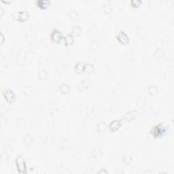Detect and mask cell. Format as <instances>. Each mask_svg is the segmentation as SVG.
Masks as SVG:
<instances>
[{
    "label": "cell",
    "instance_id": "cell-1",
    "mask_svg": "<svg viewBox=\"0 0 174 174\" xmlns=\"http://www.w3.org/2000/svg\"><path fill=\"white\" fill-rule=\"evenodd\" d=\"M167 131V129L163 124H158L151 129V133L154 138H160L163 136Z\"/></svg>",
    "mask_w": 174,
    "mask_h": 174
},
{
    "label": "cell",
    "instance_id": "cell-2",
    "mask_svg": "<svg viewBox=\"0 0 174 174\" xmlns=\"http://www.w3.org/2000/svg\"><path fill=\"white\" fill-rule=\"evenodd\" d=\"M16 166L17 171L19 173H27V165L23 157L18 156L16 159Z\"/></svg>",
    "mask_w": 174,
    "mask_h": 174
},
{
    "label": "cell",
    "instance_id": "cell-3",
    "mask_svg": "<svg viewBox=\"0 0 174 174\" xmlns=\"http://www.w3.org/2000/svg\"><path fill=\"white\" fill-rule=\"evenodd\" d=\"M3 95L6 101L10 103H13L16 101V96L13 91L10 89H5L3 91Z\"/></svg>",
    "mask_w": 174,
    "mask_h": 174
},
{
    "label": "cell",
    "instance_id": "cell-4",
    "mask_svg": "<svg viewBox=\"0 0 174 174\" xmlns=\"http://www.w3.org/2000/svg\"><path fill=\"white\" fill-rule=\"evenodd\" d=\"M63 35L60 31H59L58 29H54L51 31L50 33V38L53 42L59 43L61 40L63 39Z\"/></svg>",
    "mask_w": 174,
    "mask_h": 174
},
{
    "label": "cell",
    "instance_id": "cell-5",
    "mask_svg": "<svg viewBox=\"0 0 174 174\" xmlns=\"http://www.w3.org/2000/svg\"><path fill=\"white\" fill-rule=\"evenodd\" d=\"M14 18L16 20L19 21H25L29 17V14L26 11H21V12H15L13 14Z\"/></svg>",
    "mask_w": 174,
    "mask_h": 174
},
{
    "label": "cell",
    "instance_id": "cell-6",
    "mask_svg": "<svg viewBox=\"0 0 174 174\" xmlns=\"http://www.w3.org/2000/svg\"><path fill=\"white\" fill-rule=\"evenodd\" d=\"M116 38H117L118 41L119 42L120 44H123V45L127 44L129 42V39L128 35L123 31H120L118 33Z\"/></svg>",
    "mask_w": 174,
    "mask_h": 174
},
{
    "label": "cell",
    "instance_id": "cell-7",
    "mask_svg": "<svg viewBox=\"0 0 174 174\" xmlns=\"http://www.w3.org/2000/svg\"><path fill=\"white\" fill-rule=\"evenodd\" d=\"M121 122L119 120H114L111 122L109 125V129L111 131H116L120 127Z\"/></svg>",
    "mask_w": 174,
    "mask_h": 174
},
{
    "label": "cell",
    "instance_id": "cell-8",
    "mask_svg": "<svg viewBox=\"0 0 174 174\" xmlns=\"http://www.w3.org/2000/svg\"><path fill=\"white\" fill-rule=\"evenodd\" d=\"M36 3L39 8L42 9H45L49 6L50 2L49 0H38V1H37Z\"/></svg>",
    "mask_w": 174,
    "mask_h": 174
},
{
    "label": "cell",
    "instance_id": "cell-9",
    "mask_svg": "<svg viewBox=\"0 0 174 174\" xmlns=\"http://www.w3.org/2000/svg\"><path fill=\"white\" fill-rule=\"evenodd\" d=\"M85 69V65L82 62H78L75 66L76 72L78 73H82Z\"/></svg>",
    "mask_w": 174,
    "mask_h": 174
},
{
    "label": "cell",
    "instance_id": "cell-10",
    "mask_svg": "<svg viewBox=\"0 0 174 174\" xmlns=\"http://www.w3.org/2000/svg\"><path fill=\"white\" fill-rule=\"evenodd\" d=\"M65 41V45L68 46H71L72 44L73 43V36L71 34H68V35H66V37L64 39Z\"/></svg>",
    "mask_w": 174,
    "mask_h": 174
},
{
    "label": "cell",
    "instance_id": "cell-11",
    "mask_svg": "<svg viewBox=\"0 0 174 174\" xmlns=\"http://www.w3.org/2000/svg\"><path fill=\"white\" fill-rule=\"evenodd\" d=\"M131 3L133 7H138L142 3V2L140 0H133L131 2Z\"/></svg>",
    "mask_w": 174,
    "mask_h": 174
}]
</instances>
